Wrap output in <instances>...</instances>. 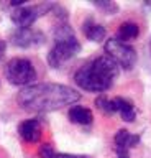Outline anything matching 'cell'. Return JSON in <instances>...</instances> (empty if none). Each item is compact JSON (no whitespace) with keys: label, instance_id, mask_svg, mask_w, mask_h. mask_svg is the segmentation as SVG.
<instances>
[{"label":"cell","instance_id":"obj_1","mask_svg":"<svg viewBox=\"0 0 151 158\" xmlns=\"http://www.w3.org/2000/svg\"><path fill=\"white\" fill-rule=\"evenodd\" d=\"M81 94L64 84L41 82L26 86L18 92L17 101L22 109L30 112H51L77 102Z\"/></svg>","mask_w":151,"mask_h":158},{"label":"cell","instance_id":"obj_2","mask_svg":"<svg viewBox=\"0 0 151 158\" xmlns=\"http://www.w3.org/2000/svg\"><path fill=\"white\" fill-rule=\"evenodd\" d=\"M118 77V64L107 54L97 56L95 59L81 66L74 74V81L79 87L89 92H104L112 87Z\"/></svg>","mask_w":151,"mask_h":158},{"label":"cell","instance_id":"obj_3","mask_svg":"<svg viewBox=\"0 0 151 158\" xmlns=\"http://www.w3.org/2000/svg\"><path fill=\"white\" fill-rule=\"evenodd\" d=\"M81 51V43L77 41L76 33L67 23H62L54 31V46L48 53V63L51 68H61L64 63L72 59Z\"/></svg>","mask_w":151,"mask_h":158},{"label":"cell","instance_id":"obj_4","mask_svg":"<svg viewBox=\"0 0 151 158\" xmlns=\"http://www.w3.org/2000/svg\"><path fill=\"white\" fill-rule=\"evenodd\" d=\"M5 77L15 86H30L36 79L35 66L26 58H13L5 66Z\"/></svg>","mask_w":151,"mask_h":158},{"label":"cell","instance_id":"obj_5","mask_svg":"<svg viewBox=\"0 0 151 158\" xmlns=\"http://www.w3.org/2000/svg\"><path fill=\"white\" fill-rule=\"evenodd\" d=\"M105 51H107V56H110L123 69H133L135 64H136V59H138L135 48L130 46L128 43L120 41L118 38L107 40L105 41Z\"/></svg>","mask_w":151,"mask_h":158},{"label":"cell","instance_id":"obj_6","mask_svg":"<svg viewBox=\"0 0 151 158\" xmlns=\"http://www.w3.org/2000/svg\"><path fill=\"white\" fill-rule=\"evenodd\" d=\"M51 5H43V7H18L15 8V12L10 15L12 22L17 25L18 28H30V25H33L38 20V17H41L43 12H46Z\"/></svg>","mask_w":151,"mask_h":158},{"label":"cell","instance_id":"obj_7","mask_svg":"<svg viewBox=\"0 0 151 158\" xmlns=\"http://www.w3.org/2000/svg\"><path fill=\"white\" fill-rule=\"evenodd\" d=\"M12 43L18 48H30L45 43V35L33 28H18L12 33Z\"/></svg>","mask_w":151,"mask_h":158},{"label":"cell","instance_id":"obj_8","mask_svg":"<svg viewBox=\"0 0 151 158\" xmlns=\"http://www.w3.org/2000/svg\"><path fill=\"white\" fill-rule=\"evenodd\" d=\"M113 143H115L117 158H130L128 150L140 143V135H135V133H130L125 128H120L113 137Z\"/></svg>","mask_w":151,"mask_h":158},{"label":"cell","instance_id":"obj_9","mask_svg":"<svg viewBox=\"0 0 151 158\" xmlns=\"http://www.w3.org/2000/svg\"><path fill=\"white\" fill-rule=\"evenodd\" d=\"M18 133L25 142L36 143L41 138V122L38 118H28L18 125Z\"/></svg>","mask_w":151,"mask_h":158},{"label":"cell","instance_id":"obj_10","mask_svg":"<svg viewBox=\"0 0 151 158\" xmlns=\"http://www.w3.org/2000/svg\"><path fill=\"white\" fill-rule=\"evenodd\" d=\"M82 31H84L85 38L90 40V41H95V43H100L105 40V35H107V30L104 25L97 23L92 17H89L82 23Z\"/></svg>","mask_w":151,"mask_h":158},{"label":"cell","instance_id":"obj_11","mask_svg":"<svg viewBox=\"0 0 151 158\" xmlns=\"http://www.w3.org/2000/svg\"><path fill=\"white\" fill-rule=\"evenodd\" d=\"M112 110L118 112L125 122H133L136 118V112H135L133 102L128 101V99H123V97L112 99Z\"/></svg>","mask_w":151,"mask_h":158},{"label":"cell","instance_id":"obj_12","mask_svg":"<svg viewBox=\"0 0 151 158\" xmlns=\"http://www.w3.org/2000/svg\"><path fill=\"white\" fill-rule=\"evenodd\" d=\"M69 118L71 122L79 123V125H89L92 123V112L90 109H87L84 106H72L69 109Z\"/></svg>","mask_w":151,"mask_h":158},{"label":"cell","instance_id":"obj_13","mask_svg":"<svg viewBox=\"0 0 151 158\" xmlns=\"http://www.w3.org/2000/svg\"><path fill=\"white\" fill-rule=\"evenodd\" d=\"M140 33V28L138 25L133 23V22H125L120 25L118 28V40L120 41H128V40H135L136 36H138Z\"/></svg>","mask_w":151,"mask_h":158},{"label":"cell","instance_id":"obj_14","mask_svg":"<svg viewBox=\"0 0 151 158\" xmlns=\"http://www.w3.org/2000/svg\"><path fill=\"white\" fill-rule=\"evenodd\" d=\"M95 106L100 112H104V114H113V110H112V99L105 97V96L97 97L95 99Z\"/></svg>","mask_w":151,"mask_h":158},{"label":"cell","instance_id":"obj_15","mask_svg":"<svg viewBox=\"0 0 151 158\" xmlns=\"http://www.w3.org/2000/svg\"><path fill=\"white\" fill-rule=\"evenodd\" d=\"M95 7L102 8L105 13H109V15H113L117 10H118V5L112 3V2H95Z\"/></svg>","mask_w":151,"mask_h":158},{"label":"cell","instance_id":"obj_16","mask_svg":"<svg viewBox=\"0 0 151 158\" xmlns=\"http://www.w3.org/2000/svg\"><path fill=\"white\" fill-rule=\"evenodd\" d=\"M40 155L41 158H53L54 156V150H53V147L50 143H45V145L40 147Z\"/></svg>","mask_w":151,"mask_h":158},{"label":"cell","instance_id":"obj_17","mask_svg":"<svg viewBox=\"0 0 151 158\" xmlns=\"http://www.w3.org/2000/svg\"><path fill=\"white\" fill-rule=\"evenodd\" d=\"M53 158H90L87 155H71V153H54Z\"/></svg>","mask_w":151,"mask_h":158},{"label":"cell","instance_id":"obj_18","mask_svg":"<svg viewBox=\"0 0 151 158\" xmlns=\"http://www.w3.org/2000/svg\"><path fill=\"white\" fill-rule=\"evenodd\" d=\"M5 49H7V44L3 40H0V59L3 58V54H5Z\"/></svg>","mask_w":151,"mask_h":158},{"label":"cell","instance_id":"obj_19","mask_svg":"<svg viewBox=\"0 0 151 158\" xmlns=\"http://www.w3.org/2000/svg\"><path fill=\"white\" fill-rule=\"evenodd\" d=\"M149 54H151V41H149Z\"/></svg>","mask_w":151,"mask_h":158}]
</instances>
